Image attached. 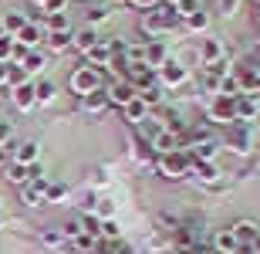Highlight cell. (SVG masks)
I'll return each instance as SVG.
<instances>
[{
    "mask_svg": "<svg viewBox=\"0 0 260 254\" xmlns=\"http://www.w3.org/2000/svg\"><path fill=\"white\" fill-rule=\"evenodd\" d=\"M237 7H240V0H220L223 17H233V14H237Z\"/></svg>",
    "mask_w": 260,
    "mask_h": 254,
    "instance_id": "obj_35",
    "label": "cell"
},
{
    "mask_svg": "<svg viewBox=\"0 0 260 254\" xmlns=\"http://www.w3.org/2000/svg\"><path fill=\"white\" fill-rule=\"evenodd\" d=\"M38 143H20L17 153H14V163H20V166H34L38 163Z\"/></svg>",
    "mask_w": 260,
    "mask_h": 254,
    "instance_id": "obj_17",
    "label": "cell"
},
{
    "mask_svg": "<svg viewBox=\"0 0 260 254\" xmlns=\"http://www.w3.org/2000/svg\"><path fill=\"white\" fill-rule=\"evenodd\" d=\"M105 95H108V102H112V105H122V108H125L128 102H132V98H135V88L128 85L125 78H122V81H115V85L108 88Z\"/></svg>",
    "mask_w": 260,
    "mask_h": 254,
    "instance_id": "obj_8",
    "label": "cell"
},
{
    "mask_svg": "<svg viewBox=\"0 0 260 254\" xmlns=\"http://www.w3.org/2000/svg\"><path fill=\"white\" fill-rule=\"evenodd\" d=\"M85 58H88V65H91V68H105V65H112V48H108L105 41H98V44L88 51Z\"/></svg>",
    "mask_w": 260,
    "mask_h": 254,
    "instance_id": "obj_13",
    "label": "cell"
},
{
    "mask_svg": "<svg viewBox=\"0 0 260 254\" xmlns=\"http://www.w3.org/2000/svg\"><path fill=\"white\" fill-rule=\"evenodd\" d=\"M166 61H169V58H166V44H162V41H149L145 51H142V65L155 71V68H162Z\"/></svg>",
    "mask_w": 260,
    "mask_h": 254,
    "instance_id": "obj_6",
    "label": "cell"
},
{
    "mask_svg": "<svg viewBox=\"0 0 260 254\" xmlns=\"http://www.w3.org/2000/svg\"><path fill=\"white\" fill-rule=\"evenodd\" d=\"M20 44V48H27V51H34L41 44V27L38 24H34V20H27V24H24V31H20L17 38H14Z\"/></svg>",
    "mask_w": 260,
    "mask_h": 254,
    "instance_id": "obj_12",
    "label": "cell"
},
{
    "mask_svg": "<svg viewBox=\"0 0 260 254\" xmlns=\"http://www.w3.org/2000/svg\"><path fill=\"white\" fill-rule=\"evenodd\" d=\"M54 95H58L54 81H38V85H34V98H38V105H48V102H54Z\"/></svg>",
    "mask_w": 260,
    "mask_h": 254,
    "instance_id": "obj_22",
    "label": "cell"
},
{
    "mask_svg": "<svg viewBox=\"0 0 260 254\" xmlns=\"http://www.w3.org/2000/svg\"><path fill=\"white\" fill-rule=\"evenodd\" d=\"M24 24H27V17H24V14H17V10L4 14V34H7V38H17L20 31H24Z\"/></svg>",
    "mask_w": 260,
    "mask_h": 254,
    "instance_id": "obj_20",
    "label": "cell"
},
{
    "mask_svg": "<svg viewBox=\"0 0 260 254\" xmlns=\"http://www.w3.org/2000/svg\"><path fill=\"white\" fill-rule=\"evenodd\" d=\"M196 10H200L196 0H179V4H176V14H179V17H189V14H196Z\"/></svg>",
    "mask_w": 260,
    "mask_h": 254,
    "instance_id": "obj_33",
    "label": "cell"
},
{
    "mask_svg": "<svg viewBox=\"0 0 260 254\" xmlns=\"http://www.w3.org/2000/svg\"><path fill=\"white\" fill-rule=\"evenodd\" d=\"M213 244H216V254H237L240 241L233 237V231H220V234L213 237Z\"/></svg>",
    "mask_w": 260,
    "mask_h": 254,
    "instance_id": "obj_19",
    "label": "cell"
},
{
    "mask_svg": "<svg viewBox=\"0 0 260 254\" xmlns=\"http://www.w3.org/2000/svg\"><path fill=\"white\" fill-rule=\"evenodd\" d=\"M10 54H14V38L0 34V65H10Z\"/></svg>",
    "mask_w": 260,
    "mask_h": 254,
    "instance_id": "obj_30",
    "label": "cell"
},
{
    "mask_svg": "<svg viewBox=\"0 0 260 254\" xmlns=\"http://www.w3.org/2000/svg\"><path fill=\"white\" fill-rule=\"evenodd\" d=\"M7 180H10V183H17V186H27L30 183V170L20 166V163H10V166H7Z\"/></svg>",
    "mask_w": 260,
    "mask_h": 254,
    "instance_id": "obj_23",
    "label": "cell"
},
{
    "mask_svg": "<svg viewBox=\"0 0 260 254\" xmlns=\"http://www.w3.org/2000/svg\"><path fill=\"white\" fill-rule=\"evenodd\" d=\"M68 44H71V31H54V34H48V48L51 51H64Z\"/></svg>",
    "mask_w": 260,
    "mask_h": 254,
    "instance_id": "obj_25",
    "label": "cell"
},
{
    "mask_svg": "<svg viewBox=\"0 0 260 254\" xmlns=\"http://www.w3.org/2000/svg\"><path fill=\"white\" fill-rule=\"evenodd\" d=\"M10 136H14V129H10V122H4V119H0V146H4V143H7Z\"/></svg>",
    "mask_w": 260,
    "mask_h": 254,
    "instance_id": "obj_37",
    "label": "cell"
},
{
    "mask_svg": "<svg viewBox=\"0 0 260 254\" xmlns=\"http://www.w3.org/2000/svg\"><path fill=\"white\" fill-rule=\"evenodd\" d=\"M41 237H44V244H48V247H64V244H68L64 234H61V231H54V227H48Z\"/></svg>",
    "mask_w": 260,
    "mask_h": 254,
    "instance_id": "obj_29",
    "label": "cell"
},
{
    "mask_svg": "<svg viewBox=\"0 0 260 254\" xmlns=\"http://www.w3.org/2000/svg\"><path fill=\"white\" fill-rule=\"evenodd\" d=\"M48 27H51V34H54V31H71V27H68V14H51Z\"/></svg>",
    "mask_w": 260,
    "mask_h": 254,
    "instance_id": "obj_32",
    "label": "cell"
},
{
    "mask_svg": "<svg viewBox=\"0 0 260 254\" xmlns=\"http://www.w3.org/2000/svg\"><path fill=\"white\" fill-rule=\"evenodd\" d=\"M132 4H139V7H155L159 0H132Z\"/></svg>",
    "mask_w": 260,
    "mask_h": 254,
    "instance_id": "obj_38",
    "label": "cell"
},
{
    "mask_svg": "<svg viewBox=\"0 0 260 254\" xmlns=\"http://www.w3.org/2000/svg\"><path fill=\"white\" fill-rule=\"evenodd\" d=\"M0 85H7V65H0Z\"/></svg>",
    "mask_w": 260,
    "mask_h": 254,
    "instance_id": "obj_39",
    "label": "cell"
},
{
    "mask_svg": "<svg viewBox=\"0 0 260 254\" xmlns=\"http://www.w3.org/2000/svg\"><path fill=\"white\" fill-rule=\"evenodd\" d=\"M61 234H64V241H75V237H81V217H71V220L61 227Z\"/></svg>",
    "mask_w": 260,
    "mask_h": 254,
    "instance_id": "obj_27",
    "label": "cell"
},
{
    "mask_svg": "<svg viewBox=\"0 0 260 254\" xmlns=\"http://www.w3.org/2000/svg\"><path fill=\"white\" fill-rule=\"evenodd\" d=\"M226 139H230L233 153H250V132H247V129H240L237 122L230 126V132H226Z\"/></svg>",
    "mask_w": 260,
    "mask_h": 254,
    "instance_id": "obj_14",
    "label": "cell"
},
{
    "mask_svg": "<svg viewBox=\"0 0 260 254\" xmlns=\"http://www.w3.org/2000/svg\"><path fill=\"white\" fill-rule=\"evenodd\" d=\"M220 58H223V44L216 38H206L200 44V61L210 68V65H220Z\"/></svg>",
    "mask_w": 260,
    "mask_h": 254,
    "instance_id": "obj_9",
    "label": "cell"
},
{
    "mask_svg": "<svg viewBox=\"0 0 260 254\" xmlns=\"http://www.w3.org/2000/svg\"><path fill=\"white\" fill-rule=\"evenodd\" d=\"M193 173L200 176L203 183H216V176H220V170H216V163H193Z\"/></svg>",
    "mask_w": 260,
    "mask_h": 254,
    "instance_id": "obj_24",
    "label": "cell"
},
{
    "mask_svg": "<svg viewBox=\"0 0 260 254\" xmlns=\"http://www.w3.org/2000/svg\"><path fill=\"white\" fill-rule=\"evenodd\" d=\"M159 170H162V176H169V180H179V176H186L193 170V159H189V153H183V149H173V153H162V156H159Z\"/></svg>",
    "mask_w": 260,
    "mask_h": 254,
    "instance_id": "obj_2",
    "label": "cell"
},
{
    "mask_svg": "<svg viewBox=\"0 0 260 254\" xmlns=\"http://www.w3.org/2000/svg\"><path fill=\"white\" fill-rule=\"evenodd\" d=\"M34 4H38V7H44V0H34Z\"/></svg>",
    "mask_w": 260,
    "mask_h": 254,
    "instance_id": "obj_41",
    "label": "cell"
},
{
    "mask_svg": "<svg viewBox=\"0 0 260 254\" xmlns=\"http://www.w3.org/2000/svg\"><path fill=\"white\" fill-rule=\"evenodd\" d=\"M71 88H75L78 95H91V92H98V88H102V71L91 68V65L78 68L75 75H71Z\"/></svg>",
    "mask_w": 260,
    "mask_h": 254,
    "instance_id": "obj_3",
    "label": "cell"
},
{
    "mask_svg": "<svg viewBox=\"0 0 260 254\" xmlns=\"http://www.w3.org/2000/svg\"><path fill=\"white\" fill-rule=\"evenodd\" d=\"M0 163H7V153H4V149H0Z\"/></svg>",
    "mask_w": 260,
    "mask_h": 254,
    "instance_id": "obj_40",
    "label": "cell"
},
{
    "mask_svg": "<svg viewBox=\"0 0 260 254\" xmlns=\"http://www.w3.org/2000/svg\"><path fill=\"white\" fill-rule=\"evenodd\" d=\"M176 20H179L176 7H173V4H162V7H155L152 14H145V17H142V31H145V34H162L166 27H173Z\"/></svg>",
    "mask_w": 260,
    "mask_h": 254,
    "instance_id": "obj_1",
    "label": "cell"
},
{
    "mask_svg": "<svg viewBox=\"0 0 260 254\" xmlns=\"http://www.w3.org/2000/svg\"><path fill=\"white\" fill-rule=\"evenodd\" d=\"M206 24H210V17H206L203 10H196V14L186 17V27H189V31H206Z\"/></svg>",
    "mask_w": 260,
    "mask_h": 254,
    "instance_id": "obj_28",
    "label": "cell"
},
{
    "mask_svg": "<svg viewBox=\"0 0 260 254\" xmlns=\"http://www.w3.org/2000/svg\"><path fill=\"white\" fill-rule=\"evenodd\" d=\"M118 234H122V231H118L115 220H102V231H98V237H105V241H118Z\"/></svg>",
    "mask_w": 260,
    "mask_h": 254,
    "instance_id": "obj_31",
    "label": "cell"
},
{
    "mask_svg": "<svg viewBox=\"0 0 260 254\" xmlns=\"http://www.w3.org/2000/svg\"><path fill=\"white\" fill-rule=\"evenodd\" d=\"M64 196H68L64 183H48V190H44V204H61Z\"/></svg>",
    "mask_w": 260,
    "mask_h": 254,
    "instance_id": "obj_26",
    "label": "cell"
},
{
    "mask_svg": "<svg viewBox=\"0 0 260 254\" xmlns=\"http://www.w3.org/2000/svg\"><path fill=\"white\" fill-rule=\"evenodd\" d=\"M20 71H24V75H38V71H44V54H41V51H27L24 61H20Z\"/></svg>",
    "mask_w": 260,
    "mask_h": 254,
    "instance_id": "obj_21",
    "label": "cell"
},
{
    "mask_svg": "<svg viewBox=\"0 0 260 254\" xmlns=\"http://www.w3.org/2000/svg\"><path fill=\"white\" fill-rule=\"evenodd\" d=\"M155 78L162 81L166 88H179L186 78H189V71H186L183 65H179V61H166L162 68H159V75H155Z\"/></svg>",
    "mask_w": 260,
    "mask_h": 254,
    "instance_id": "obj_4",
    "label": "cell"
},
{
    "mask_svg": "<svg viewBox=\"0 0 260 254\" xmlns=\"http://www.w3.org/2000/svg\"><path fill=\"white\" fill-rule=\"evenodd\" d=\"M233 112H237V122L257 119V95H237L233 98Z\"/></svg>",
    "mask_w": 260,
    "mask_h": 254,
    "instance_id": "obj_7",
    "label": "cell"
},
{
    "mask_svg": "<svg viewBox=\"0 0 260 254\" xmlns=\"http://www.w3.org/2000/svg\"><path fill=\"white\" fill-rule=\"evenodd\" d=\"M210 119H213V122H223V126H233V122H237V112H233V98H226V95H216V98H213Z\"/></svg>",
    "mask_w": 260,
    "mask_h": 254,
    "instance_id": "obj_5",
    "label": "cell"
},
{
    "mask_svg": "<svg viewBox=\"0 0 260 254\" xmlns=\"http://www.w3.org/2000/svg\"><path fill=\"white\" fill-rule=\"evenodd\" d=\"M102 20H108V10H105V7L88 10V27H95V24H102Z\"/></svg>",
    "mask_w": 260,
    "mask_h": 254,
    "instance_id": "obj_34",
    "label": "cell"
},
{
    "mask_svg": "<svg viewBox=\"0 0 260 254\" xmlns=\"http://www.w3.org/2000/svg\"><path fill=\"white\" fill-rule=\"evenodd\" d=\"M71 44H75L81 54H88V51L98 44V34H95V27H85V31H78V34H71Z\"/></svg>",
    "mask_w": 260,
    "mask_h": 254,
    "instance_id": "obj_15",
    "label": "cell"
},
{
    "mask_svg": "<svg viewBox=\"0 0 260 254\" xmlns=\"http://www.w3.org/2000/svg\"><path fill=\"white\" fill-rule=\"evenodd\" d=\"M125 119H128V122H135V126H142L145 119H149V105H145L142 98L135 95L132 102H128V105H125Z\"/></svg>",
    "mask_w": 260,
    "mask_h": 254,
    "instance_id": "obj_16",
    "label": "cell"
},
{
    "mask_svg": "<svg viewBox=\"0 0 260 254\" xmlns=\"http://www.w3.org/2000/svg\"><path fill=\"white\" fill-rule=\"evenodd\" d=\"M230 231H233V237H237L240 244H257V237H260V231H257L253 220H237Z\"/></svg>",
    "mask_w": 260,
    "mask_h": 254,
    "instance_id": "obj_11",
    "label": "cell"
},
{
    "mask_svg": "<svg viewBox=\"0 0 260 254\" xmlns=\"http://www.w3.org/2000/svg\"><path fill=\"white\" fill-rule=\"evenodd\" d=\"M81 108H85V112H102V108H108L105 88H98V92H91V95H81Z\"/></svg>",
    "mask_w": 260,
    "mask_h": 254,
    "instance_id": "obj_18",
    "label": "cell"
},
{
    "mask_svg": "<svg viewBox=\"0 0 260 254\" xmlns=\"http://www.w3.org/2000/svg\"><path fill=\"white\" fill-rule=\"evenodd\" d=\"M14 105H17L20 112H27V108L38 105V98H34V81H24V85L14 88Z\"/></svg>",
    "mask_w": 260,
    "mask_h": 254,
    "instance_id": "obj_10",
    "label": "cell"
},
{
    "mask_svg": "<svg viewBox=\"0 0 260 254\" xmlns=\"http://www.w3.org/2000/svg\"><path fill=\"white\" fill-rule=\"evenodd\" d=\"M64 4L68 0H44V10L48 14H64Z\"/></svg>",
    "mask_w": 260,
    "mask_h": 254,
    "instance_id": "obj_36",
    "label": "cell"
}]
</instances>
